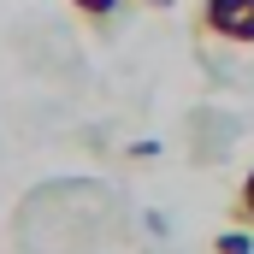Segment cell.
<instances>
[{
	"label": "cell",
	"mask_w": 254,
	"mask_h": 254,
	"mask_svg": "<svg viewBox=\"0 0 254 254\" xmlns=\"http://www.w3.org/2000/svg\"><path fill=\"white\" fill-rule=\"evenodd\" d=\"M195 30L219 36V42H237V48H254V0H201Z\"/></svg>",
	"instance_id": "obj_1"
},
{
	"label": "cell",
	"mask_w": 254,
	"mask_h": 254,
	"mask_svg": "<svg viewBox=\"0 0 254 254\" xmlns=\"http://www.w3.org/2000/svg\"><path fill=\"white\" fill-rule=\"evenodd\" d=\"M71 6H77V12H83L89 24H107V18L119 12V0H71Z\"/></svg>",
	"instance_id": "obj_2"
},
{
	"label": "cell",
	"mask_w": 254,
	"mask_h": 254,
	"mask_svg": "<svg viewBox=\"0 0 254 254\" xmlns=\"http://www.w3.org/2000/svg\"><path fill=\"white\" fill-rule=\"evenodd\" d=\"M237 219H249V225H254V172L243 178V195H237Z\"/></svg>",
	"instance_id": "obj_4"
},
{
	"label": "cell",
	"mask_w": 254,
	"mask_h": 254,
	"mask_svg": "<svg viewBox=\"0 0 254 254\" xmlns=\"http://www.w3.org/2000/svg\"><path fill=\"white\" fill-rule=\"evenodd\" d=\"M142 6H160V12H166V6H172V0H142Z\"/></svg>",
	"instance_id": "obj_5"
},
{
	"label": "cell",
	"mask_w": 254,
	"mask_h": 254,
	"mask_svg": "<svg viewBox=\"0 0 254 254\" xmlns=\"http://www.w3.org/2000/svg\"><path fill=\"white\" fill-rule=\"evenodd\" d=\"M213 254H254V243L243 237V231H225V237L213 243Z\"/></svg>",
	"instance_id": "obj_3"
}]
</instances>
